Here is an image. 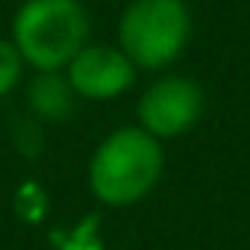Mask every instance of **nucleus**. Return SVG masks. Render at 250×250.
Returning a JSON list of instances; mask_svg holds the SVG:
<instances>
[{"label": "nucleus", "instance_id": "f257e3e1", "mask_svg": "<svg viewBox=\"0 0 250 250\" xmlns=\"http://www.w3.org/2000/svg\"><path fill=\"white\" fill-rule=\"evenodd\" d=\"M162 171V142L142 127H121L97 145L88 162V188L100 203L121 209L145 200L159 186Z\"/></svg>", "mask_w": 250, "mask_h": 250}, {"label": "nucleus", "instance_id": "f03ea898", "mask_svg": "<svg viewBox=\"0 0 250 250\" xmlns=\"http://www.w3.org/2000/svg\"><path fill=\"white\" fill-rule=\"evenodd\" d=\"M91 18L80 0H24L12 18V44L39 74L65 71L88 44Z\"/></svg>", "mask_w": 250, "mask_h": 250}, {"label": "nucleus", "instance_id": "7ed1b4c3", "mask_svg": "<svg viewBox=\"0 0 250 250\" xmlns=\"http://www.w3.org/2000/svg\"><path fill=\"white\" fill-rule=\"evenodd\" d=\"M188 39L191 15L186 0H130L118 21V50L145 71L171 65Z\"/></svg>", "mask_w": 250, "mask_h": 250}, {"label": "nucleus", "instance_id": "20e7f679", "mask_svg": "<svg viewBox=\"0 0 250 250\" xmlns=\"http://www.w3.org/2000/svg\"><path fill=\"white\" fill-rule=\"evenodd\" d=\"M139 127L153 139H177L188 133L203 115V88L191 77L168 74L139 97Z\"/></svg>", "mask_w": 250, "mask_h": 250}, {"label": "nucleus", "instance_id": "39448f33", "mask_svg": "<svg viewBox=\"0 0 250 250\" xmlns=\"http://www.w3.org/2000/svg\"><path fill=\"white\" fill-rule=\"evenodd\" d=\"M136 65L124 56L118 47L109 44H85L74 62L65 68V77L77 97L85 100H112L124 91H130L136 83Z\"/></svg>", "mask_w": 250, "mask_h": 250}, {"label": "nucleus", "instance_id": "423d86ee", "mask_svg": "<svg viewBox=\"0 0 250 250\" xmlns=\"http://www.w3.org/2000/svg\"><path fill=\"white\" fill-rule=\"evenodd\" d=\"M74 97L77 94H74V88H71V83L62 71L39 74L27 88L30 109L42 121H65L74 112Z\"/></svg>", "mask_w": 250, "mask_h": 250}, {"label": "nucleus", "instance_id": "0eeeda50", "mask_svg": "<svg viewBox=\"0 0 250 250\" xmlns=\"http://www.w3.org/2000/svg\"><path fill=\"white\" fill-rule=\"evenodd\" d=\"M24 74V59L15 50L12 39H0V97H6L15 91Z\"/></svg>", "mask_w": 250, "mask_h": 250}]
</instances>
